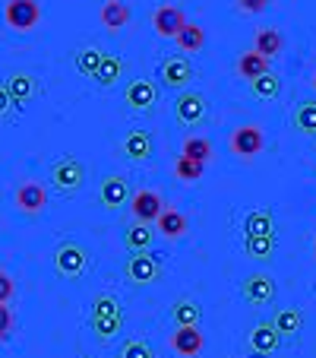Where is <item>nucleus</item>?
Masks as SVG:
<instances>
[{"instance_id":"nucleus-1","label":"nucleus","mask_w":316,"mask_h":358,"mask_svg":"<svg viewBox=\"0 0 316 358\" xmlns=\"http://www.w3.org/2000/svg\"><path fill=\"white\" fill-rule=\"evenodd\" d=\"M89 320H92V333L101 339V343H108L114 333H121V324H123V311H121V301L108 292H101V295L92 298V311H89Z\"/></svg>"},{"instance_id":"nucleus-2","label":"nucleus","mask_w":316,"mask_h":358,"mask_svg":"<svg viewBox=\"0 0 316 358\" xmlns=\"http://www.w3.org/2000/svg\"><path fill=\"white\" fill-rule=\"evenodd\" d=\"M89 266V250L76 241H63L54 250V270L63 279H80Z\"/></svg>"},{"instance_id":"nucleus-3","label":"nucleus","mask_w":316,"mask_h":358,"mask_svg":"<svg viewBox=\"0 0 316 358\" xmlns=\"http://www.w3.org/2000/svg\"><path fill=\"white\" fill-rule=\"evenodd\" d=\"M3 20H7V26L13 32H32L41 22V3L38 0H7Z\"/></svg>"},{"instance_id":"nucleus-4","label":"nucleus","mask_w":316,"mask_h":358,"mask_svg":"<svg viewBox=\"0 0 316 358\" xmlns=\"http://www.w3.org/2000/svg\"><path fill=\"white\" fill-rule=\"evenodd\" d=\"M51 181H54V187L61 190V194H76V190L82 187V181H86V169H82L80 159L63 156L61 162H54V169H51Z\"/></svg>"},{"instance_id":"nucleus-5","label":"nucleus","mask_w":316,"mask_h":358,"mask_svg":"<svg viewBox=\"0 0 316 358\" xmlns=\"http://www.w3.org/2000/svg\"><path fill=\"white\" fill-rule=\"evenodd\" d=\"M162 276V260L152 250H142V254H133L127 260V279L133 285H152L155 279Z\"/></svg>"},{"instance_id":"nucleus-6","label":"nucleus","mask_w":316,"mask_h":358,"mask_svg":"<svg viewBox=\"0 0 316 358\" xmlns=\"http://www.w3.org/2000/svg\"><path fill=\"white\" fill-rule=\"evenodd\" d=\"M231 152L241 159H253L259 156V149L266 146V134H262V127H256V124H243V127H234L231 130Z\"/></svg>"},{"instance_id":"nucleus-7","label":"nucleus","mask_w":316,"mask_h":358,"mask_svg":"<svg viewBox=\"0 0 316 358\" xmlns=\"http://www.w3.org/2000/svg\"><path fill=\"white\" fill-rule=\"evenodd\" d=\"M165 206H168V203L162 200V194H158V190H149V187L136 190V194L130 196V213H133V219L136 222H146V225L162 216Z\"/></svg>"},{"instance_id":"nucleus-8","label":"nucleus","mask_w":316,"mask_h":358,"mask_svg":"<svg viewBox=\"0 0 316 358\" xmlns=\"http://www.w3.org/2000/svg\"><path fill=\"white\" fill-rule=\"evenodd\" d=\"M174 115H177V121H181L183 127H196V124H202V121H206V115H209L206 95L181 92V95H177V105H174Z\"/></svg>"},{"instance_id":"nucleus-9","label":"nucleus","mask_w":316,"mask_h":358,"mask_svg":"<svg viewBox=\"0 0 316 358\" xmlns=\"http://www.w3.org/2000/svg\"><path fill=\"white\" fill-rule=\"evenodd\" d=\"M241 292L250 304H269V301H276V279L269 273H250L243 279Z\"/></svg>"},{"instance_id":"nucleus-10","label":"nucleus","mask_w":316,"mask_h":358,"mask_svg":"<svg viewBox=\"0 0 316 358\" xmlns=\"http://www.w3.org/2000/svg\"><path fill=\"white\" fill-rule=\"evenodd\" d=\"M16 206L26 216H38L47 206V187L41 181H22L20 190H16Z\"/></svg>"},{"instance_id":"nucleus-11","label":"nucleus","mask_w":316,"mask_h":358,"mask_svg":"<svg viewBox=\"0 0 316 358\" xmlns=\"http://www.w3.org/2000/svg\"><path fill=\"white\" fill-rule=\"evenodd\" d=\"M171 349L183 358H200L206 349V336H202L200 327H177L171 333Z\"/></svg>"},{"instance_id":"nucleus-12","label":"nucleus","mask_w":316,"mask_h":358,"mask_svg":"<svg viewBox=\"0 0 316 358\" xmlns=\"http://www.w3.org/2000/svg\"><path fill=\"white\" fill-rule=\"evenodd\" d=\"M98 200L105 210H121L123 203L130 200V184L123 175H108L101 181V190H98Z\"/></svg>"},{"instance_id":"nucleus-13","label":"nucleus","mask_w":316,"mask_h":358,"mask_svg":"<svg viewBox=\"0 0 316 358\" xmlns=\"http://www.w3.org/2000/svg\"><path fill=\"white\" fill-rule=\"evenodd\" d=\"M187 26V20H183V13L177 7H171V3H162V7L152 13V29L155 35H162V38H177V32Z\"/></svg>"},{"instance_id":"nucleus-14","label":"nucleus","mask_w":316,"mask_h":358,"mask_svg":"<svg viewBox=\"0 0 316 358\" xmlns=\"http://www.w3.org/2000/svg\"><path fill=\"white\" fill-rule=\"evenodd\" d=\"M155 152V143H152V134L149 130H130L123 136V156L133 159V162H149Z\"/></svg>"},{"instance_id":"nucleus-15","label":"nucleus","mask_w":316,"mask_h":358,"mask_svg":"<svg viewBox=\"0 0 316 358\" xmlns=\"http://www.w3.org/2000/svg\"><path fill=\"white\" fill-rule=\"evenodd\" d=\"M155 95H158V89H155L152 80H133L127 89H123L127 105H130V108H136V111H149V108H152Z\"/></svg>"},{"instance_id":"nucleus-16","label":"nucleus","mask_w":316,"mask_h":358,"mask_svg":"<svg viewBox=\"0 0 316 358\" xmlns=\"http://www.w3.org/2000/svg\"><path fill=\"white\" fill-rule=\"evenodd\" d=\"M190 80H193V67L187 57H168L162 64V83L168 89H183Z\"/></svg>"},{"instance_id":"nucleus-17","label":"nucleus","mask_w":316,"mask_h":358,"mask_svg":"<svg viewBox=\"0 0 316 358\" xmlns=\"http://www.w3.org/2000/svg\"><path fill=\"white\" fill-rule=\"evenodd\" d=\"M98 20L108 32H121V29H127V22H130V7L123 3V0H105Z\"/></svg>"},{"instance_id":"nucleus-18","label":"nucleus","mask_w":316,"mask_h":358,"mask_svg":"<svg viewBox=\"0 0 316 358\" xmlns=\"http://www.w3.org/2000/svg\"><path fill=\"white\" fill-rule=\"evenodd\" d=\"M278 345H282V336L276 333L272 324H256L253 330H250V349H253L256 355H272Z\"/></svg>"},{"instance_id":"nucleus-19","label":"nucleus","mask_w":316,"mask_h":358,"mask_svg":"<svg viewBox=\"0 0 316 358\" xmlns=\"http://www.w3.org/2000/svg\"><path fill=\"white\" fill-rule=\"evenodd\" d=\"M282 48H285V35L278 32V29H259L256 32V38H253V51L256 55H262V57H276V55H282Z\"/></svg>"},{"instance_id":"nucleus-20","label":"nucleus","mask_w":316,"mask_h":358,"mask_svg":"<svg viewBox=\"0 0 316 358\" xmlns=\"http://www.w3.org/2000/svg\"><path fill=\"white\" fill-rule=\"evenodd\" d=\"M272 327H276L278 336H297L303 330V314L297 308H278L276 317H272Z\"/></svg>"},{"instance_id":"nucleus-21","label":"nucleus","mask_w":316,"mask_h":358,"mask_svg":"<svg viewBox=\"0 0 316 358\" xmlns=\"http://www.w3.org/2000/svg\"><path fill=\"white\" fill-rule=\"evenodd\" d=\"M177 48H181L183 55H196V51H202L206 48V29L200 26V22H187V26L177 32Z\"/></svg>"},{"instance_id":"nucleus-22","label":"nucleus","mask_w":316,"mask_h":358,"mask_svg":"<svg viewBox=\"0 0 316 358\" xmlns=\"http://www.w3.org/2000/svg\"><path fill=\"white\" fill-rule=\"evenodd\" d=\"M155 225H158V231H162L165 238L177 241V238H183V231H187V216H183L181 210H168V206H165V213L155 219Z\"/></svg>"},{"instance_id":"nucleus-23","label":"nucleus","mask_w":316,"mask_h":358,"mask_svg":"<svg viewBox=\"0 0 316 358\" xmlns=\"http://www.w3.org/2000/svg\"><path fill=\"white\" fill-rule=\"evenodd\" d=\"M243 250H247L250 260H272L276 235H243Z\"/></svg>"},{"instance_id":"nucleus-24","label":"nucleus","mask_w":316,"mask_h":358,"mask_svg":"<svg viewBox=\"0 0 316 358\" xmlns=\"http://www.w3.org/2000/svg\"><path fill=\"white\" fill-rule=\"evenodd\" d=\"M269 57H262V55H256V51H243L241 57H237V73L243 76V80H250L253 83L256 76H262V73H269Z\"/></svg>"},{"instance_id":"nucleus-25","label":"nucleus","mask_w":316,"mask_h":358,"mask_svg":"<svg viewBox=\"0 0 316 358\" xmlns=\"http://www.w3.org/2000/svg\"><path fill=\"white\" fill-rule=\"evenodd\" d=\"M152 241H155V231L149 229L146 222L130 225L127 235H123V244H127L133 254H142V250H149V248H152Z\"/></svg>"},{"instance_id":"nucleus-26","label":"nucleus","mask_w":316,"mask_h":358,"mask_svg":"<svg viewBox=\"0 0 316 358\" xmlns=\"http://www.w3.org/2000/svg\"><path fill=\"white\" fill-rule=\"evenodd\" d=\"M243 235H276V222H272L269 210H253L243 219Z\"/></svg>"},{"instance_id":"nucleus-27","label":"nucleus","mask_w":316,"mask_h":358,"mask_svg":"<svg viewBox=\"0 0 316 358\" xmlns=\"http://www.w3.org/2000/svg\"><path fill=\"white\" fill-rule=\"evenodd\" d=\"M121 73H123V61H121V57H117V55H105L92 80H98L101 86H114V83L121 80Z\"/></svg>"},{"instance_id":"nucleus-28","label":"nucleus","mask_w":316,"mask_h":358,"mask_svg":"<svg viewBox=\"0 0 316 358\" xmlns=\"http://www.w3.org/2000/svg\"><path fill=\"white\" fill-rule=\"evenodd\" d=\"M200 304L190 301V298H181V301H174V308H171V317H174L177 327H200Z\"/></svg>"},{"instance_id":"nucleus-29","label":"nucleus","mask_w":316,"mask_h":358,"mask_svg":"<svg viewBox=\"0 0 316 358\" xmlns=\"http://www.w3.org/2000/svg\"><path fill=\"white\" fill-rule=\"evenodd\" d=\"M3 89H7V95L13 101H26L35 95V80L29 73H13L7 83H3Z\"/></svg>"},{"instance_id":"nucleus-30","label":"nucleus","mask_w":316,"mask_h":358,"mask_svg":"<svg viewBox=\"0 0 316 358\" xmlns=\"http://www.w3.org/2000/svg\"><path fill=\"white\" fill-rule=\"evenodd\" d=\"M181 156L193 159V162H202L206 165L209 159H212V143L206 140V136H187L181 146Z\"/></svg>"},{"instance_id":"nucleus-31","label":"nucleus","mask_w":316,"mask_h":358,"mask_svg":"<svg viewBox=\"0 0 316 358\" xmlns=\"http://www.w3.org/2000/svg\"><path fill=\"white\" fill-rule=\"evenodd\" d=\"M202 175H206V165L202 162H193V159H187V156H177V162H174V178L177 181L196 184V181H202Z\"/></svg>"},{"instance_id":"nucleus-32","label":"nucleus","mask_w":316,"mask_h":358,"mask_svg":"<svg viewBox=\"0 0 316 358\" xmlns=\"http://www.w3.org/2000/svg\"><path fill=\"white\" fill-rule=\"evenodd\" d=\"M250 86H253V95H256V99H266V101L278 99V92H282V80H278L272 70H269V73H262V76H256Z\"/></svg>"},{"instance_id":"nucleus-33","label":"nucleus","mask_w":316,"mask_h":358,"mask_svg":"<svg viewBox=\"0 0 316 358\" xmlns=\"http://www.w3.org/2000/svg\"><path fill=\"white\" fill-rule=\"evenodd\" d=\"M294 127L307 136H316V101H301L294 108Z\"/></svg>"},{"instance_id":"nucleus-34","label":"nucleus","mask_w":316,"mask_h":358,"mask_svg":"<svg viewBox=\"0 0 316 358\" xmlns=\"http://www.w3.org/2000/svg\"><path fill=\"white\" fill-rule=\"evenodd\" d=\"M101 57H105V51H98V48H82L80 55H76V70H80L82 76H95Z\"/></svg>"},{"instance_id":"nucleus-35","label":"nucleus","mask_w":316,"mask_h":358,"mask_svg":"<svg viewBox=\"0 0 316 358\" xmlns=\"http://www.w3.org/2000/svg\"><path fill=\"white\" fill-rule=\"evenodd\" d=\"M121 358H155V352L146 339H127L121 349Z\"/></svg>"},{"instance_id":"nucleus-36","label":"nucleus","mask_w":316,"mask_h":358,"mask_svg":"<svg viewBox=\"0 0 316 358\" xmlns=\"http://www.w3.org/2000/svg\"><path fill=\"white\" fill-rule=\"evenodd\" d=\"M272 7V0H237V10L247 16H256V13H266Z\"/></svg>"},{"instance_id":"nucleus-37","label":"nucleus","mask_w":316,"mask_h":358,"mask_svg":"<svg viewBox=\"0 0 316 358\" xmlns=\"http://www.w3.org/2000/svg\"><path fill=\"white\" fill-rule=\"evenodd\" d=\"M13 295H16V282L3 270H0V304H7Z\"/></svg>"},{"instance_id":"nucleus-38","label":"nucleus","mask_w":316,"mask_h":358,"mask_svg":"<svg viewBox=\"0 0 316 358\" xmlns=\"http://www.w3.org/2000/svg\"><path fill=\"white\" fill-rule=\"evenodd\" d=\"M10 330H13V311L7 304H0V339H7Z\"/></svg>"},{"instance_id":"nucleus-39","label":"nucleus","mask_w":316,"mask_h":358,"mask_svg":"<svg viewBox=\"0 0 316 358\" xmlns=\"http://www.w3.org/2000/svg\"><path fill=\"white\" fill-rule=\"evenodd\" d=\"M10 105H13V99H10V95H7V89L0 86V115H7V111H10Z\"/></svg>"},{"instance_id":"nucleus-40","label":"nucleus","mask_w":316,"mask_h":358,"mask_svg":"<svg viewBox=\"0 0 316 358\" xmlns=\"http://www.w3.org/2000/svg\"><path fill=\"white\" fill-rule=\"evenodd\" d=\"M313 257H316V241H313Z\"/></svg>"},{"instance_id":"nucleus-41","label":"nucleus","mask_w":316,"mask_h":358,"mask_svg":"<svg viewBox=\"0 0 316 358\" xmlns=\"http://www.w3.org/2000/svg\"><path fill=\"white\" fill-rule=\"evenodd\" d=\"M313 89H316V73H313Z\"/></svg>"}]
</instances>
